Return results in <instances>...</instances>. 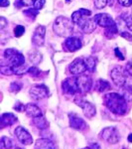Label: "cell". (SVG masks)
<instances>
[{
  "label": "cell",
  "mask_w": 132,
  "mask_h": 149,
  "mask_svg": "<svg viewBox=\"0 0 132 149\" xmlns=\"http://www.w3.org/2000/svg\"><path fill=\"white\" fill-rule=\"evenodd\" d=\"M104 102L105 107L110 111L117 115H124L128 110L127 100L123 95L116 93H109L104 95Z\"/></svg>",
  "instance_id": "6da1fadb"
},
{
  "label": "cell",
  "mask_w": 132,
  "mask_h": 149,
  "mask_svg": "<svg viewBox=\"0 0 132 149\" xmlns=\"http://www.w3.org/2000/svg\"><path fill=\"white\" fill-rule=\"evenodd\" d=\"M74 23L72 19L65 16H59L54 22L53 30L58 36L64 38L71 37L74 31Z\"/></svg>",
  "instance_id": "7a4b0ae2"
},
{
  "label": "cell",
  "mask_w": 132,
  "mask_h": 149,
  "mask_svg": "<svg viewBox=\"0 0 132 149\" xmlns=\"http://www.w3.org/2000/svg\"><path fill=\"white\" fill-rule=\"evenodd\" d=\"M127 74L125 69H123L122 67H115L111 70V73H110V77H111V80L113 81V84L116 86H123L127 81Z\"/></svg>",
  "instance_id": "3957f363"
},
{
  "label": "cell",
  "mask_w": 132,
  "mask_h": 149,
  "mask_svg": "<svg viewBox=\"0 0 132 149\" xmlns=\"http://www.w3.org/2000/svg\"><path fill=\"white\" fill-rule=\"evenodd\" d=\"M4 56L8 60L10 66L12 67L25 65V58L21 53H19L15 49H6L4 51Z\"/></svg>",
  "instance_id": "277c9868"
},
{
  "label": "cell",
  "mask_w": 132,
  "mask_h": 149,
  "mask_svg": "<svg viewBox=\"0 0 132 149\" xmlns=\"http://www.w3.org/2000/svg\"><path fill=\"white\" fill-rule=\"evenodd\" d=\"M100 138L110 144H116L120 140V134L116 127H106L100 132Z\"/></svg>",
  "instance_id": "5b68a950"
},
{
  "label": "cell",
  "mask_w": 132,
  "mask_h": 149,
  "mask_svg": "<svg viewBox=\"0 0 132 149\" xmlns=\"http://www.w3.org/2000/svg\"><path fill=\"white\" fill-rule=\"evenodd\" d=\"M62 88L65 93L68 95H76L80 93L78 85V77H72L66 79L62 84Z\"/></svg>",
  "instance_id": "8992f818"
},
{
  "label": "cell",
  "mask_w": 132,
  "mask_h": 149,
  "mask_svg": "<svg viewBox=\"0 0 132 149\" xmlns=\"http://www.w3.org/2000/svg\"><path fill=\"white\" fill-rule=\"evenodd\" d=\"M30 97L35 100H40L47 97L49 95V88L45 85H36L33 86L29 91Z\"/></svg>",
  "instance_id": "52a82bcc"
},
{
  "label": "cell",
  "mask_w": 132,
  "mask_h": 149,
  "mask_svg": "<svg viewBox=\"0 0 132 149\" xmlns=\"http://www.w3.org/2000/svg\"><path fill=\"white\" fill-rule=\"evenodd\" d=\"M75 102L76 103V105L81 107L83 109V113L88 118H92L97 113V109H95V107L92 104V102H86V100H83V98H76Z\"/></svg>",
  "instance_id": "ba28073f"
},
{
  "label": "cell",
  "mask_w": 132,
  "mask_h": 149,
  "mask_svg": "<svg viewBox=\"0 0 132 149\" xmlns=\"http://www.w3.org/2000/svg\"><path fill=\"white\" fill-rule=\"evenodd\" d=\"M69 70L71 72V74H73L74 76H80L83 74L86 71V66L85 63V60L83 58H76L72 62V64L69 65Z\"/></svg>",
  "instance_id": "9c48e42d"
},
{
  "label": "cell",
  "mask_w": 132,
  "mask_h": 149,
  "mask_svg": "<svg viewBox=\"0 0 132 149\" xmlns=\"http://www.w3.org/2000/svg\"><path fill=\"white\" fill-rule=\"evenodd\" d=\"M16 137L18 138V140L24 145H30L33 143V138L31 136V134L29 133V131L26 128H24L23 126H17L14 131Z\"/></svg>",
  "instance_id": "30bf717a"
},
{
  "label": "cell",
  "mask_w": 132,
  "mask_h": 149,
  "mask_svg": "<svg viewBox=\"0 0 132 149\" xmlns=\"http://www.w3.org/2000/svg\"><path fill=\"white\" fill-rule=\"evenodd\" d=\"M69 126L72 128L76 129V130L79 131H83L86 129V125L85 121L83 120V118H81L79 115H76V113H69Z\"/></svg>",
  "instance_id": "8fae6325"
},
{
  "label": "cell",
  "mask_w": 132,
  "mask_h": 149,
  "mask_svg": "<svg viewBox=\"0 0 132 149\" xmlns=\"http://www.w3.org/2000/svg\"><path fill=\"white\" fill-rule=\"evenodd\" d=\"M92 15V11L88 10V9L85 8H81L80 10L75 11L73 14H72V20L73 22L76 24V25L80 27L81 24L85 20L86 18H88L90 16Z\"/></svg>",
  "instance_id": "7c38bea8"
},
{
  "label": "cell",
  "mask_w": 132,
  "mask_h": 149,
  "mask_svg": "<svg viewBox=\"0 0 132 149\" xmlns=\"http://www.w3.org/2000/svg\"><path fill=\"white\" fill-rule=\"evenodd\" d=\"M93 18H94V20H95V22H97V25L101 26V27H104V28L110 27V26H112L115 24L114 20L111 18V16L108 15V14H106V13L97 14Z\"/></svg>",
  "instance_id": "4fadbf2b"
},
{
  "label": "cell",
  "mask_w": 132,
  "mask_h": 149,
  "mask_svg": "<svg viewBox=\"0 0 132 149\" xmlns=\"http://www.w3.org/2000/svg\"><path fill=\"white\" fill-rule=\"evenodd\" d=\"M45 35H46V28L44 26H38L32 38V42L34 43V45L37 47L43 46L45 42Z\"/></svg>",
  "instance_id": "5bb4252c"
},
{
  "label": "cell",
  "mask_w": 132,
  "mask_h": 149,
  "mask_svg": "<svg viewBox=\"0 0 132 149\" xmlns=\"http://www.w3.org/2000/svg\"><path fill=\"white\" fill-rule=\"evenodd\" d=\"M78 85L79 90H80V93H85L90 91L92 86V81L88 76H80L78 77Z\"/></svg>",
  "instance_id": "9a60e30c"
},
{
  "label": "cell",
  "mask_w": 132,
  "mask_h": 149,
  "mask_svg": "<svg viewBox=\"0 0 132 149\" xmlns=\"http://www.w3.org/2000/svg\"><path fill=\"white\" fill-rule=\"evenodd\" d=\"M65 46H66L69 52H76L81 49L83 44H81V41L79 38L71 36V37L67 38L66 42H65Z\"/></svg>",
  "instance_id": "2e32d148"
},
{
  "label": "cell",
  "mask_w": 132,
  "mask_h": 149,
  "mask_svg": "<svg viewBox=\"0 0 132 149\" xmlns=\"http://www.w3.org/2000/svg\"><path fill=\"white\" fill-rule=\"evenodd\" d=\"M80 28L81 29V31H83V33L90 34V33H92L93 31L97 29V22H95L94 18L88 17L81 24Z\"/></svg>",
  "instance_id": "e0dca14e"
},
{
  "label": "cell",
  "mask_w": 132,
  "mask_h": 149,
  "mask_svg": "<svg viewBox=\"0 0 132 149\" xmlns=\"http://www.w3.org/2000/svg\"><path fill=\"white\" fill-rule=\"evenodd\" d=\"M17 116H15L13 113L11 112H6V113H3L1 115V126L5 127V126H11L17 121Z\"/></svg>",
  "instance_id": "ac0fdd59"
},
{
  "label": "cell",
  "mask_w": 132,
  "mask_h": 149,
  "mask_svg": "<svg viewBox=\"0 0 132 149\" xmlns=\"http://www.w3.org/2000/svg\"><path fill=\"white\" fill-rule=\"evenodd\" d=\"M25 112L27 113L28 116L30 117H39V116H42V110L40 109L39 107H37L34 103H28L26 104V109H25Z\"/></svg>",
  "instance_id": "d6986e66"
},
{
  "label": "cell",
  "mask_w": 132,
  "mask_h": 149,
  "mask_svg": "<svg viewBox=\"0 0 132 149\" xmlns=\"http://www.w3.org/2000/svg\"><path fill=\"white\" fill-rule=\"evenodd\" d=\"M35 149H56L53 141L48 138H40L36 141Z\"/></svg>",
  "instance_id": "ffe728a7"
},
{
  "label": "cell",
  "mask_w": 132,
  "mask_h": 149,
  "mask_svg": "<svg viewBox=\"0 0 132 149\" xmlns=\"http://www.w3.org/2000/svg\"><path fill=\"white\" fill-rule=\"evenodd\" d=\"M33 123H34L39 129H47L48 126H49V122L45 119V117L43 116V115L39 117H35V118L33 119Z\"/></svg>",
  "instance_id": "44dd1931"
},
{
  "label": "cell",
  "mask_w": 132,
  "mask_h": 149,
  "mask_svg": "<svg viewBox=\"0 0 132 149\" xmlns=\"http://www.w3.org/2000/svg\"><path fill=\"white\" fill-rule=\"evenodd\" d=\"M85 63L86 66V70L90 73H93L95 71V68H97V60L93 57H88L85 59Z\"/></svg>",
  "instance_id": "7402d4cb"
},
{
  "label": "cell",
  "mask_w": 132,
  "mask_h": 149,
  "mask_svg": "<svg viewBox=\"0 0 132 149\" xmlns=\"http://www.w3.org/2000/svg\"><path fill=\"white\" fill-rule=\"evenodd\" d=\"M42 54L38 51H33L32 53L29 54V61L31 62L32 64H35V65H38L42 62Z\"/></svg>",
  "instance_id": "603a6c76"
},
{
  "label": "cell",
  "mask_w": 132,
  "mask_h": 149,
  "mask_svg": "<svg viewBox=\"0 0 132 149\" xmlns=\"http://www.w3.org/2000/svg\"><path fill=\"white\" fill-rule=\"evenodd\" d=\"M110 88V85L107 81L105 80H98L97 83V90L98 91L99 93H104L106 91H108Z\"/></svg>",
  "instance_id": "cb8c5ba5"
},
{
  "label": "cell",
  "mask_w": 132,
  "mask_h": 149,
  "mask_svg": "<svg viewBox=\"0 0 132 149\" xmlns=\"http://www.w3.org/2000/svg\"><path fill=\"white\" fill-rule=\"evenodd\" d=\"M123 88V97H125L127 102H130V100H132V83L128 84L126 81Z\"/></svg>",
  "instance_id": "d4e9b609"
},
{
  "label": "cell",
  "mask_w": 132,
  "mask_h": 149,
  "mask_svg": "<svg viewBox=\"0 0 132 149\" xmlns=\"http://www.w3.org/2000/svg\"><path fill=\"white\" fill-rule=\"evenodd\" d=\"M117 35H118V29H117L116 24L105 28V36L107 38H115Z\"/></svg>",
  "instance_id": "484cf974"
},
{
  "label": "cell",
  "mask_w": 132,
  "mask_h": 149,
  "mask_svg": "<svg viewBox=\"0 0 132 149\" xmlns=\"http://www.w3.org/2000/svg\"><path fill=\"white\" fill-rule=\"evenodd\" d=\"M13 147V141L11 138L3 136L1 138V148L2 149H12Z\"/></svg>",
  "instance_id": "4316f807"
},
{
  "label": "cell",
  "mask_w": 132,
  "mask_h": 149,
  "mask_svg": "<svg viewBox=\"0 0 132 149\" xmlns=\"http://www.w3.org/2000/svg\"><path fill=\"white\" fill-rule=\"evenodd\" d=\"M0 72H1V74H5V76H11V74H14L13 68H12V66H10V65L1 64V67H0Z\"/></svg>",
  "instance_id": "83f0119b"
},
{
  "label": "cell",
  "mask_w": 132,
  "mask_h": 149,
  "mask_svg": "<svg viewBox=\"0 0 132 149\" xmlns=\"http://www.w3.org/2000/svg\"><path fill=\"white\" fill-rule=\"evenodd\" d=\"M121 19L124 21V23H125L126 27L129 29L130 31H132V17L131 15H127L126 13H123L121 15Z\"/></svg>",
  "instance_id": "f1b7e54d"
},
{
  "label": "cell",
  "mask_w": 132,
  "mask_h": 149,
  "mask_svg": "<svg viewBox=\"0 0 132 149\" xmlns=\"http://www.w3.org/2000/svg\"><path fill=\"white\" fill-rule=\"evenodd\" d=\"M12 68H13L14 74H22L25 73L26 71H28L26 65H22V66H14V67H12Z\"/></svg>",
  "instance_id": "f546056e"
},
{
  "label": "cell",
  "mask_w": 132,
  "mask_h": 149,
  "mask_svg": "<svg viewBox=\"0 0 132 149\" xmlns=\"http://www.w3.org/2000/svg\"><path fill=\"white\" fill-rule=\"evenodd\" d=\"M22 88V84L18 83V81H14L10 85V88H9V91L12 93H18L19 91Z\"/></svg>",
  "instance_id": "4dcf8cb0"
},
{
  "label": "cell",
  "mask_w": 132,
  "mask_h": 149,
  "mask_svg": "<svg viewBox=\"0 0 132 149\" xmlns=\"http://www.w3.org/2000/svg\"><path fill=\"white\" fill-rule=\"evenodd\" d=\"M24 33H25V27H24V26L18 25L14 28V35H15L16 37H18V38L21 37Z\"/></svg>",
  "instance_id": "1f68e13d"
},
{
  "label": "cell",
  "mask_w": 132,
  "mask_h": 149,
  "mask_svg": "<svg viewBox=\"0 0 132 149\" xmlns=\"http://www.w3.org/2000/svg\"><path fill=\"white\" fill-rule=\"evenodd\" d=\"M107 5V0H94V6L97 9H104Z\"/></svg>",
  "instance_id": "d6a6232c"
},
{
  "label": "cell",
  "mask_w": 132,
  "mask_h": 149,
  "mask_svg": "<svg viewBox=\"0 0 132 149\" xmlns=\"http://www.w3.org/2000/svg\"><path fill=\"white\" fill-rule=\"evenodd\" d=\"M36 0H18L19 6H34Z\"/></svg>",
  "instance_id": "836d02e7"
},
{
  "label": "cell",
  "mask_w": 132,
  "mask_h": 149,
  "mask_svg": "<svg viewBox=\"0 0 132 149\" xmlns=\"http://www.w3.org/2000/svg\"><path fill=\"white\" fill-rule=\"evenodd\" d=\"M27 72L32 77H39L40 74H41V71L38 68H36V67H32V68H29Z\"/></svg>",
  "instance_id": "e575fe53"
},
{
  "label": "cell",
  "mask_w": 132,
  "mask_h": 149,
  "mask_svg": "<svg viewBox=\"0 0 132 149\" xmlns=\"http://www.w3.org/2000/svg\"><path fill=\"white\" fill-rule=\"evenodd\" d=\"M45 5V0H36L34 4V8L37 10H41Z\"/></svg>",
  "instance_id": "d590c367"
},
{
  "label": "cell",
  "mask_w": 132,
  "mask_h": 149,
  "mask_svg": "<svg viewBox=\"0 0 132 149\" xmlns=\"http://www.w3.org/2000/svg\"><path fill=\"white\" fill-rule=\"evenodd\" d=\"M25 109H26V105L22 104V103L19 102H18L17 103H16L15 105H14V109L18 110V111H20V112L24 111V110H25Z\"/></svg>",
  "instance_id": "8d00e7d4"
},
{
  "label": "cell",
  "mask_w": 132,
  "mask_h": 149,
  "mask_svg": "<svg viewBox=\"0 0 132 149\" xmlns=\"http://www.w3.org/2000/svg\"><path fill=\"white\" fill-rule=\"evenodd\" d=\"M125 71L128 74V76L132 77V62H128L125 66Z\"/></svg>",
  "instance_id": "74e56055"
},
{
  "label": "cell",
  "mask_w": 132,
  "mask_h": 149,
  "mask_svg": "<svg viewBox=\"0 0 132 149\" xmlns=\"http://www.w3.org/2000/svg\"><path fill=\"white\" fill-rule=\"evenodd\" d=\"M120 36H121V37H123L124 39L128 40V41H132V35L130 34V33H128V32L122 31V32L120 33Z\"/></svg>",
  "instance_id": "f35d334b"
},
{
  "label": "cell",
  "mask_w": 132,
  "mask_h": 149,
  "mask_svg": "<svg viewBox=\"0 0 132 149\" xmlns=\"http://www.w3.org/2000/svg\"><path fill=\"white\" fill-rule=\"evenodd\" d=\"M118 2L124 7H129L132 5V0H118Z\"/></svg>",
  "instance_id": "ab89813d"
},
{
  "label": "cell",
  "mask_w": 132,
  "mask_h": 149,
  "mask_svg": "<svg viewBox=\"0 0 132 149\" xmlns=\"http://www.w3.org/2000/svg\"><path fill=\"white\" fill-rule=\"evenodd\" d=\"M7 24H8V21H7L5 18L0 17V29H1V30H3V29L6 27Z\"/></svg>",
  "instance_id": "60d3db41"
},
{
  "label": "cell",
  "mask_w": 132,
  "mask_h": 149,
  "mask_svg": "<svg viewBox=\"0 0 132 149\" xmlns=\"http://www.w3.org/2000/svg\"><path fill=\"white\" fill-rule=\"evenodd\" d=\"M114 52H115V55H116V57L118 58L119 60L123 61V60H124V57H123V55H122V53H121L120 51H119L118 48H116V49L114 50Z\"/></svg>",
  "instance_id": "b9f144b4"
},
{
  "label": "cell",
  "mask_w": 132,
  "mask_h": 149,
  "mask_svg": "<svg viewBox=\"0 0 132 149\" xmlns=\"http://www.w3.org/2000/svg\"><path fill=\"white\" fill-rule=\"evenodd\" d=\"M0 6H1V7L9 6V1H8V0H0Z\"/></svg>",
  "instance_id": "7bdbcfd3"
},
{
  "label": "cell",
  "mask_w": 132,
  "mask_h": 149,
  "mask_svg": "<svg viewBox=\"0 0 132 149\" xmlns=\"http://www.w3.org/2000/svg\"><path fill=\"white\" fill-rule=\"evenodd\" d=\"M90 149H101V148H100V146L99 145H98V143H97V142H93V143H92V144H90Z\"/></svg>",
  "instance_id": "ee69618b"
},
{
  "label": "cell",
  "mask_w": 132,
  "mask_h": 149,
  "mask_svg": "<svg viewBox=\"0 0 132 149\" xmlns=\"http://www.w3.org/2000/svg\"><path fill=\"white\" fill-rule=\"evenodd\" d=\"M107 5H109V6L113 5V0H107Z\"/></svg>",
  "instance_id": "f6af8a7d"
},
{
  "label": "cell",
  "mask_w": 132,
  "mask_h": 149,
  "mask_svg": "<svg viewBox=\"0 0 132 149\" xmlns=\"http://www.w3.org/2000/svg\"><path fill=\"white\" fill-rule=\"evenodd\" d=\"M128 141L129 142H132V133L128 135Z\"/></svg>",
  "instance_id": "bcb514c9"
},
{
  "label": "cell",
  "mask_w": 132,
  "mask_h": 149,
  "mask_svg": "<svg viewBox=\"0 0 132 149\" xmlns=\"http://www.w3.org/2000/svg\"><path fill=\"white\" fill-rule=\"evenodd\" d=\"M15 149H22V148H20V147H16Z\"/></svg>",
  "instance_id": "7dc6e473"
},
{
  "label": "cell",
  "mask_w": 132,
  "mask_h": 149,
  "mask_svg": "<svg viewBox=\"0 0 132 149\" xmlns=\"http://www.w3.org/2000/svg\"><path fill=\"white\" fill-rule=\"evenodd\" d=\"M83 149H90V147H86V148H83Z\"/></svg>",
  "instance_id": "c3c4849f"
},
{
  "label": "cell",
  "mask_w": 132,
  "mask_h": 149,
  "mask_svg": "<svg viewBox=\"0 0 132 149\" xmlns=\"http://www.w3.org/2000/svg\"><path fill=\"white\" fill-rule=\"evenodd\" d=\"M131 17H132V14H131Z\"/></svg>",
  "instance_id": "681fc988"
}]
</instances>
